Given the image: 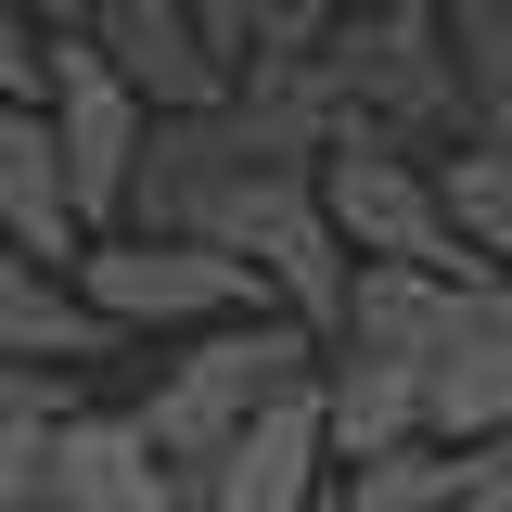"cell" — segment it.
<instances>
[{
    "instance_id": "6da1fadb",
    "label": "cell",
    "mask_w": 512,
    "mask_h": 512,
    "mask_svg": "<svg viewBox=\"0 0 512 512\" xmlns=\"http://www.w3.org/2000/svg\"><path fill=\"white\" fill-rule=\"evenodd\" d=\"M308 64L320 141H410L436 154L461 128V77H448V26L436 0H359V13H320V39H295Z\"/></svg>"
},
{
    "instance_id": "7a4b0ae2",
    "label": "cell",
    "mask_w": 512,
    "mask_h": 512,
    "mask_svg": "<svg viewBox=\"0 0 512 512\" xmlns=\"http://www.w3.org/2000/svg\"><path fill=\"white\" fill-rule=\"evenodd\" d=\"M308 372H320V320H295V308H231V320H205V333H180V359L154 372V397H141L128 423L154 436L167 474H205L269 397H295Z\"/></svg>"
},
{
    "instance_id": "3957f363",
    "label": "cell",
    "mask_w": 512,
    "mask_h": 512,
    "mask_svg": "<svg viewBox=\"0 0 512 512\" xmlns=\"http://www.w3.org/2000/svg\"><path fill=\"white\" fill-rule=\"evenodd\" d=\"M64 282L116 320L128 346L141 333H205V320H231V308H269V282L231 244H205V231H90V244L64 256Z\"/></svg>"
},
{
    "instance_id": "277c9868",
    "label": "cell",
    "mask_w": 512,
    "mask_h": 512,
    "mask_svg": "<svg viewBox=\"0 0 512 512\" xmlns=\"http://www.w3.org/2000/svg\"><path fill=\"white\" fill-rule=\"evenodd\" d=\"M308 192H320V231L346 256H384V269H487V256H461V231L436 205V154H410V141H320Z\"/></svg>"
},
{
    "instance_id": "5b68a950",
    "label": "cell",
    "mask_w": 512,
    "mask_h": 512,
    "mask_svg": "<svg viewBox=\"0 0 512 512\" xmlns=\"http://www.w3.org/2000/svg\"><path fill=\"white\" fill-rule=\"evenodd\" d=\"M39 128H52V154H64L77 218H90V231H116L128 154H141V90H128L116 64L77 39V26H52V52H39Z\"/></svg>"
},
{
    "instance_id": "8992f818",
    "label": "cell",
    "mask_w": 512,
    "mask_h": 512,
    "mask_svg": "<svg viewBox=\"0 0 512 512\" xmlns=\"http://www.w3.org/2000/svg\"><path fill=\"white\" fill-rule=\"evenodd\" d=\"M77 39L141 90V116H192V103H218V90H231V52L205 39V13H192V0H90V13H77Z\"/></svg>"
},
{
    "instance_id": "52a82bcc",
    "label": "cell",
    "mask_w": 512,
    "mask_h": 512,
    "mask_svg": "<svg viewBox=\"0 0 512 512\" xmlns=\"http://www.w3.org/2000/svg\"><path fill=\"white\" fill-rule=\"evenodd\" d=\"M192 487H205V512H308L320 487H333V448H320V397H308V384H295V397H269V410H256V423L218 448Z\"/></svg>"
},
{
    "instance_id": "ba28073f",
    "label": "cell",
    "mask_w": 512,
    "mask_h": 512,
    "mask_svg": "<svg viewBox=\"0 0 512 512\" xmlns=\"http://www.w3.org/2000/svg\"><path fill=\"white\" fill-rule=\"evenodd\" d=\"M320 448L333 461H372V448H423V359H384V346H333L320 333Z\"/></svg>"
},
{
    "instance_id": "9c48e42d",
    "label": "cell",
    "mask_w": 512,
    "mask_h": 512,
    "mask_svg": "<svg viewBox=\"0 0 512 512\" xmlns=\"http://www.w3.org/2000/svg\"><path fill=\"white\" fill-rule=\"evenodd\" d=\"M0 346H13V359H39V372H90V359H116L128 333L103 308H90V295H77V282H64L52 256H26V244H0Z\"/></svg>"
},
{
    "instance_id": "30bf717a",
    "label": "cell",
    "mask_w": 512,
    "mask_h": 512,
    "mask_svg": "<svg viewBox=\"0 0 512 512\" xmlns=\"http://www.w3.org/2000/svg\"><path fill=\"white\" fill-rule=\"evenodd\" d=\"M0 244L52 256V269L90 244V218H77V192H64V154H52V128H39V103H0Z\"/></svg>"
},
{
    "instance_id": "8fae6325",
    "label": "cell",
    "mask_w": 512,
    "mask_h": 512,
    "mask_svg": "<svg viewBox=\"0 0 512 512\" xmlns=\"http://www.w3.org/2000/svg\"><path fill=\"white\" fill-rule=\"evenodd\" d=\"M474 436H512V308L423 359V448H474Z\"/></svg>"
},
{
    "instance_id": "7c38bea8",
    "label": "cell",
    "mask_w": 512,
    "mask_h": 512,
    "mask_svg": "<svg viewBox=\"0 0 512 512\" xmlns=\"http://www.w3.org/2000/svg\"><path fill=\"white\" fill-rule=\"evenodd\" d=\"M436 205H448V231H461V256H487L512 282V141L500 128H448L436 141Z\"/></svg>"
},
{
    "instance_id": "4fadbf2b",
    "label": "cell",
    "mask_w": 512,
    "mask_h": 512,
    "mask_svg": "<svg viewBox=\"0 0 512 512\" xmlns=\"http://www.w3.org/2000/svg\"><path fill=\"white\" fill-rule=\"evenodd\" d=\"M192 13H205V39L231 52V77H244V64H269V52H295V39H320V13H333V0H192Z\"/></svg>"
},
{
    "instance_id": "5bb4252c",
    "label": "cell",
    "mask_w": 512,
    "mask_h": 512,
    "mask_svg": "<svg viewBox=\"0 0 512 512\" xmlns=\"http://www.w3.org/2000/svg\"><path fill=\"white\" fill-rule=\"evenodd\" d=\"M333 512H436V448H372V461H333Z\"/></svg>"
},
{
    "instance_id": "9a60e30c",
    "label": "cell",
    "mask_w": 512,
    "mask_h": 512,
    "mask_svg": "<svg viewBox=\"0 0 512 512\" xmlns=\"http://www.w3.org/2000/svg\"><path fill=\"white\" fill-rule=\"evenodd\" d=\"M436 512H512V436L436 448Z\"/></svg>"
},
{
    "instance_id": "2e32d148",
    "label": "cell",
    "mask_w": 512,
    "mask_h": 512,
    "mask_svg": "<svg viewBox=\"0 0 512 512\" xmlns=\"http://www.w3.org/2000/svg\"><path fill=\"white\" fill-rule=\"evenodd\" d=\"M39 52H52V26L26 0H0V103H39Z\"/></svg>"
},
{
    "instance_id": "e0dca14e",
    "label": "cell",
    "mask_w": 512,
    "mask_h": 512,
    "mask_svg": "<svg viewBox=\"0 0 512 512\" xmlns=\"http://www.w3.org/2000/svg\"><path fill=\"white\" fill-rule=\"evenodd\" d=\"M39 423H0V512H39Z\"/></svg>"
},
{
    "instance_id": "ac0fdd59",
    "label": "cell",
    "mask_w": 512,
    "mask_h": 512,
    "mask_svg": "<svg viewBox=\"0 0 512 512\" xmlns=\"http://www.w3.org/2000/svg\"><path fill=\"white\" fill-rule=\"evenodd\" d=\"M39 410H64V372H39V359L0 346V423H39Z\"/></svg>"
},
{
    "instance_id": "d6986e66",
    "label": "cell",
    "mask_w": 512,
    "mask_h": 512,
    "mask_svg": "<svg viewBox=\"0 0 512 512\" xmlns=\"http://www.w3.org/2000/svg\"><path fill=\"white\" fill-rule=\"evenodd\" d=\"M26 13H39V26H77V13H90V0H26Z\"/></svg>"
},
{
    "instance_id": "ffe728a7",
    "label": "cell",
    "mask_w": 512,
    "mask_h": 512,
    "mask_svg": "<svg viewBox=\"0 0 512 512\" xmlns=\"http://www.w3.org/2000/svg\"><path fill=\"white\" fill-rule=\"evenodd\" d=\"M333 13H359V0H333Z\"/></svg>"
},
{
    "instance_id": "44dd1931",
    "label": "cell",
    "mask_w": 512,
    "mask_h": 512,
    "mask_svg": "<svg viewBox=\"0 0 512 512\" xmlns=\"http://www.w3.org/2000/svg\"><path fill=\"white\" fill-rule=\"evenodd\" d=\"M308 512H333V500H308Z\"/></svg>"
}]
</instances>
